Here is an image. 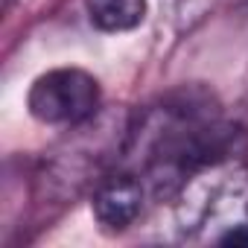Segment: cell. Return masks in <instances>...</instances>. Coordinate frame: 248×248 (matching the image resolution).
I'll use <instances>...</instances> for the list:
<instances>
[{
	"label": "cell",
	"mask_w": 248,
	"mask_h": 248,
	"mask_svg": "<svg viewBox=\"0 0 248 248\" xmlns=\"http://www.w3.org/2000/svg\"><path fill=\"white\" fill-rule=\"evenodd\" d=\"M239 129L225 123L210 93L181 88L146 108L126 135V155L152 190L170 196L193 175L219 170L239 149Z\"/></svg>",
	"instance_id": "1"
},
{
	"label": "cell",
	"mask_w": 248,
	"mask_h": 248,
	"mask_svg": "<svg viewBox=\"0 0 248 248\" xmlns=\"http://www.w3.org/2000/svg\"><path fill=\"white\" fill-rule=\"evenodd\" d=\"M99 82L79 67H56L30 88L27 108L47 126H85L99 111Z\"/></svg>",
	"instance_id": "2"
},
{
	"label": "cell",
	"mask_w": 248,
	"mask_h": 248,
	"mask_svg": "<svg viewBox=\"0 0 248 248\" xmlns=\"http://www.w3.org/2000/svg\"><path fill=\"white\" fill-rule=\"evenodd\" d=\"M146 181L138 172H111L93 187L91 210L105 231H126L143 213Z\"/></svg>",
	"instance_id": "3"
},
{
	"label": "cell",
	"mask_w": 248,
	"mask_h": 248,
	"mask_svg": "<svg viewBox=\"0 0 248 248\" xmlns=\"http://www.w3.org/2000/svg\"><path fill=\"white\" fill-rule=\"evenodd\" d=\"M88 18L102 32H129L143 24L146 0H85Z\"/></svg>",
	"instance_id": "4"
},
{
	"label": "cell",
	"mask_w": 248,
	"mask_h": 248,
	"mask_svg": "<svg viewBox=\"0 0 248 248\" xmlns=\"http://www.w3.org/2000/svg\"><path fill=\"white\" fill-rule=\"evenodd\" d=\"M219 242H225V245H248V222L231 225V228L219 236Z\"/></svg>",
	"instance_id": "5"
}]
</instances>
